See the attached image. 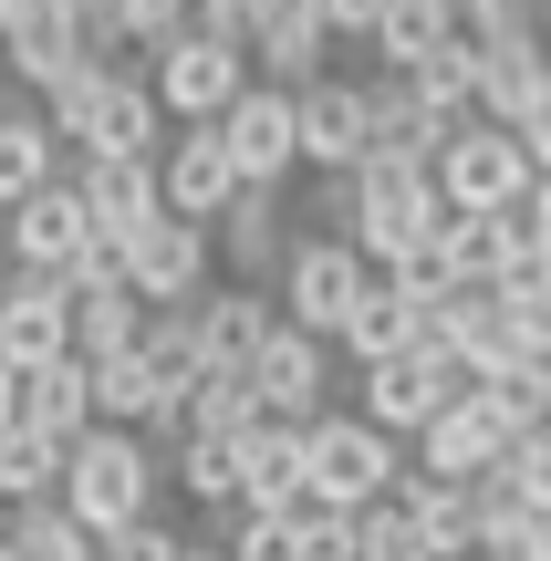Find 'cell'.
I'll use <instances>...</instances> for the list:
<instances>
[{"mask_svg":"<svg viewBox=\"0 0 551 561\" xmlns=\"http://www.w3.org/2000/svg\"><path fill=\"white\" fill-rule=\"evenodd\" d=\"M157 500H167V447L136 437V426H94V437L62 458V510H73L94 541L157 520Z\"/></svg>","mask_w":551,"mask_h":561,"instance_id":"cell-1","label":"cell"},{"mask_svg":"<svg viewBox=\"0 0 551 561\" xmlns=\"http://www.w3.org/2000/svg\"><path fill=\"white\" fill-rule=\"evenodd\" d=\"M42 125H53L62 146H73V167H115V157H167L157 136V83L146 73H73L53 104H42Z\"/></svg>","mask_w":551,"mask_h":561,"instance_id":"cell-2","label":"cell"},{"mask_svg":"<svg viewBox=\"0 0 551 561\" xmlns=\"http://www.w3.org/2000/svg\"><path fill=\"white\" fill-rule=\"evenodd\" d=\"M437 229H448L437 167H406V157H365V167H354V219H344V240L365 250L375 271H406L416 250H437Z\"/></svg>","mask_w":551,"mask_h":561,"instance_id":"cell-3","label":"cell"},{"mask_svg":"<svg viewBox=\"0 0 551 561\" xmlns=\"http://www.w3.org/2000/svg\"><path fill=\"white\" fill-rule=\"evenodd\" d=\"M365 291H375V261L344 240V229H302L291 261H282V280H271L282 322H291V333H312V343H344V322H354V301H365Z\"/></svg>","mask_w":551,"mask_h":561,"instance_id":"cell-4","label":"cell"},{"mask_svg":"<svg viewBox=\"0 0 551 561\" xmlns=\"http://www.w3.org/2000/svg\"><path fill=\"white\" fill-rule=\"evenodd\" d=\"M302 468H312V489H323L333 510H386L395 500V479H406V447L386 437V426H365L354 405H333L323 426H302Z\"/></svg>","mask_w":551,"mask_h":561,"instance_id":"cell-5","label":"cell"},{"mask_svg":"<svg viewBox=\"0 0 551 561\" xmlns=\"http://www.w3.org/2000/svg\"><path fill=\"white\" fill-rule=\"evenodd\" d=\"M531 187H541V167H531V146H520L510 125H469V136L437 157V198H448L458 219H510V208H531Z\"/></svg>","mask_w":551,"mask_h":561,"instance_id":"cell-6","label":"cell"},{"mask_svg":"<svg viewBox=\"0 0 551 561\" xmlns=\"http://www.w3.org/2000/svg\"><path fill=\"white\" fill-rule=\"evenodd\" d=\"M458 396H479V385L458 375L448 354H395V364H365V375H354V416H365V426H386L395 447H416V437H427V426L448 416Z\"/></svg>","mask_w":551,"mask_h":561,"instance_id":"cell-7","label":"cell"},{"mask_svg":"<svg viewBox=\"0 0 551 561\" xmlns=\"http://www.w3.org/2000/svg\"><path fill=\"white\" fill-rule=\"evenodd\" d=\"M146 83H157V115H167V125H219L261 73H250V53H229V42L187 32V42H167V53L146 62Z\"/></svg>","mask_w":551,"mask_h":561,"instance_id":"cell-8","label":"cell"},{"mask_svg":"<svg viewBox=\"0 0 551 561\" xmlns=\"http://www.w3.org/2000/svg\"><path fill=\"white\" fill-rule=\"evenodd\" d=\"M125 291H136L146 312H187L198 291H219V229L157 219L146 240H125Z\"/></svg>","mask_w":551,"mask_h":561,"instance_id":"cell-9","label":"cell"},{"mask_svg":"<svg viewBox=\"0 0 551 561\" xmlns=\"http://www.w3.org/2000/svg\"><path fill=\"white\" fill-rule=\"evenodd\" d=\"M219 146L240 167V187H291V167H302V104H291V83H250L219 115Z\"/></svg>","mask_w":551,"mask_h":561,"instance_id":"cell-10","label":"cell"},{"mask_svg":"<svg viewBox=\"0 0 551 561\" xmlns=\"http://www.w3.org/2000/svg\"><path fill=\"white\" fill-rule=\"evenodd\" d=\"M510 447H520V437L500 426L490 396H458L448 416L406 447V468H416V479H437V489H479V479H500V468H510Z\"/></svg>","mask_w":551,"mask_h":561,"instance_id":"cell-11","label":"cell"},{"mask_svg":"<svg viewBox=\"0 0 551 561\" xmlns=\"http://www.w3.org/2000/svg\"><path fill=\"white\" fill-rule=\"evenodd\" d=\"M83 250H94V208H83V187H73V178L42 187V198H21L11 219H0V261L32 271V280H62Z\"/></svg>","mask_w":551,"mask_h":561,"instance_id":"cell-12","label":"cell"},{"mask_svg":"<svg viewBox=\"0 0 551 561\" xmlns=\"http://www.w3.org/2000/svg\"><path fill=\"white\" fill-rule=\"evenodd\" d=\"M250 396H261V416H282V426H323L333 416V343H312V333H271L261 354H250Z\"/></svg>","mask_w":551,"mask_h":561,"instance_id":"cell-13","label":"cell"},{"mask_svg":"<svg viewBox=\"0 0 551 561\" xmlns=\"http://www.w3.org/2000/svg\"><path fill=\"white\" fill-rule=\"evenodd\" d=\"M157 198H167V219H187V229H219V219H229V198H240V167H229L219 125H177V136H167V157H157Z\"/></svg>","mask_w":551,"mask_h":561,"instance_id":"cell-14","label":"cell"},{"mask_svg":"<svg viewBox=\"0 0 551 561\" xmlns=\"http://www.w3.org/2000/svg\"><path fill=\"white\" fill-rule=\"evenodd\" d=\"M302 167L323 187H344L354 167L375 157V115H365V83H344V73H323V83H302Z\"/></svg>","mask_w":551,"mask_h":561,"instance_id":"cell-15","label":"cell"},{"mask_svg":"<svg viewBox=\"0 0 551 561\" xmlns=\"http://www.w3.org/2000/svg\"><path fill=\"white\" fill-rule=\"evenodd\" d=\"M62 354H73V291L11 271L0 280V375H42V364H62Z\"/></svg>","mask_w":551,"mask_h":561,"instance_id":"cell-16","label":"cell"},{"mask_svg":"<svg viewBox=\"0 0 551 561\" xmlns=\"http://www.w3.org/2000/svg\"><path fill=\"white\" fill-rule=\"evenodd\" d=\"M323 42H333L323 0H261V21H250V73L302 94V83H323Z\"/></svg>","mask_w":551,"mask_h":561,"instance_id":"cell-17","label":"cell"},{"mask_svg":"<svg viewBox=\"0 0 551 561\" xmlns=\"http://www.w3.org/2000/svg\"><path fill=\"white\" fill-rule=\"evenodd\" d=\"M291 208H282V187H240L229 198V219H219V261H229V280H250V291H271L282 280V261H291Z\"/></svg>","mask_w":551,"mask_h":561,"instance_id":"cell-18","label":"cell"},{"mask_svg":"<svg viewBox=\"0 0 551 561\" xmlns=\"http://www.w3.org/2000/svg\"><path fill=\"white\" fill-rule=\"evenodd\" d=\"M282 333V301L250 291V280H219V291H198V354L208 375H250V354Z\"/></svg>","mask_w":551,"mask_h":561,"instance_id":"cell-19","label":"cell"},{"mask_svg":"<svg viewBox=\"0 0 551 561\" xmlns=\"http://www.w3.org/2000/svg\"><path fill=\"white\" fill-rule=\"evenodd\" d=\"M73 187H83V208H94V240H146V229L167 219V198H157V157H115V167H73Z\"/></svg>","mask_w":551,"mask_h":561,"instance_id":"cell-20","label":"cell"},{"mask_svg":"<svg viewBox=\"0 0 551 561\" xmlns=\"http://www.w3.org/2000/svg\"><path fill=\"white\" fill-rule=\"evenodd\" d=\"M479 53V42H469ZM551 94V32H531V42H490L479 53V125H531V104Z\"/></svg>","mask_w":551,"mask_h":561,"instance_id":"cell-21","label":"cell"},{"mask_svg":"<svg viewBox=\"0 0 551 561\" xmlns=\"http://www.w3.org/2000/svg\"><path fill=\"white\" fill-rule=\"evenodd\" d=\"M0 62H11V83H32L42 104H53L73 73H94V62H83V42H73V11H62V0H42L32 21H11V32H0Z\"/></svg>","mask_w":551,"mask_h":561,"instance_id":"cell-22","label":"cell"},{"mask_svg":"<svg viewBox=\"0 0 551 561\" xmlns=\"http://www.w3.org/2000/svg\"><path fill=\"white\" fill-rule=\"evenodd\" d=\"M344 354H354V375H365V364H395V354H427V312L375 271V291L354 301V322H344Z\"/></svg>","mask_w":551,"mask_h":561,"instance_id":"cell-23","label":"cell"},{"mask_svg":"<svg viewBox=\"0 0 551 561\" xmlns=\"http://www.w3.org/2000/svg\"><path fill=\"white\" fill-rule=\"evenodd\" d=\"M21 426L53 437V447H83V437H94V375H83L73 354L42 364V375H21Z\"/></svg>","mask_w":551,"mask_h":561,"instance_id":"cell-24","label":"cell"},{"mask_svg":"<svg viewBox=\"0 0 551 561\" xmlns=\"http://www.w3.org/2000/svg\"><path fill=\"white\" fill-rule=\"evenodd\" d=\"M312 489V468H302V426H282V416H261L240 437V500L250 510H291Z\"/></svg>","mask_w":551,"mask_h":561,"instance_id":"cell-25","label":"cell"},{"mask_svg":"<svg viewBox=\"0 0 551 561\" xmlns=\"http://www.w3.org/2000/svg\"><path fill=\"white\" fill-rule=\"evenodd\" d=\"M395 510L416 520V541H427L437 561H479V489H437V479H395Z\"/></svg>","mask_w":551,"mask_h":561,"instance_id":"cell-26","label":"cell"},{"mask_svg":"<svg viewBox=\"0 0 551 561\" xmlns=\"http://www.w3.org/2000/svg\"><path fill=\"white\" fill-rule=\"evenodd\" d=\"M42 187H62V136L42 125V104H21V115H0V219Z\"/></svg>","mask_w":551,"mask_h":561,"instance_id":"cell-27","label":"cell"},{"mask_svg":"<svg viewBox=\"0 0 551 561\" xmlns=\"http://www.w3.org/2000/svg\"><path fill=\"white\" fill-rule=\"evenodd\" d=\"M458 42H469L458 0H395V11H386V32H375V62H386V73H416V62L458 53Z\"/></svg>","mask_w":551,"mask_h":561,"instance_id":"cell-28","label":"cell"},{"mask_svg":"<svg viewBox=\"0 0 551 561\" xmlns=\"http://www.w3.org/2000/svg\"><path fill=\"white\" fill-rule=\"evenodd\" d=\"M167 489H187L198 510H240V437H177L167 447Z\"/></svg>","mask_w":551,"mask_h":561,"instance_id":"cell-29","label":"cell"},{"mask_svg":"<svg viewBox=\"0 0 551 561\" xmlns=\"http://www.w3.org/2000/svg\"><path fill=\"white\" fill-rule=\"evenodd\" d=\"M146 364H157V385L167 396H198V375H208V354H198V301H187V312H146V343H136Z\"/></svg>","mask_w":551,"mask_h":561,"instance_id":"cell-30","label":"cell"},{"mask_svg":"<svg viewBox=\"0 0 551 561\" xmlns=\"http://www.w3.org/2000/svg\"><path fill=\"white\" fill-rule=\"evenodd\" d=\"M62 458H73V447H53V437H32V426H11V437H0V500H11V510L62 500Z\"/></svg>","mask_w":551,"mask_h":561,"instance_id":"cell-31","label":"cell"},{"mask_svg":"<svg viewBox=\"0 0 551 561\" xmlns=\"http://www.w3.org/2000/svg\"><path fill=\"white\" fill-rule=\"evenodd\" d=\"M146 343V301L136 291H104V301H73V364H115Z\"/></svg>","mask_w":551,"mask_h":561,"instance_id":"cell-32","label":"cell"},{"mask_svg":"<svg viewBox=\"0 0 551 561\" xmlns=\"http://www.w3.org/2000/svg\"><path fill=\"white\" fill-rule=\"evenodd\" d=\"M0 551H11V561H94V530H83L62 500H42V510H11Z\"/></svg>","mask_w":551,"mask_h":561,"instance_id":"cell-33","label":"cell"},{"mask_svg":"<svg viewBox=\"0 0 551 561\" xmlns=\"http://www.w3.org/2000/svg\"><path fill=\"white\" fill-rule=\"evenodd\" d=\"M187 437H250L261 426V396H250V375H198V396H187Z\"/></svg>","mask_w":551,"mask_h":561,"instance_id":"cell-34","label":"cell"},{"mask_svg":"<svg viewBox=\"0 0 551 561\" xmlns=\"http://www.w3.org/2000/svg\"><path fill=\"white\" fill-rule=\"evenodd\" d=\"M115 21H125V42H136V53L157 62L167 42H187V21H198V0H115Z\"/></svg>","mask_w":551,"mask_h":561,"instance_id":"cell-35","label":"cell"},{"mask_svg":"<svg viewBox=\"0 0 551 561\" xmlns=\"http://www.w3.org/2000/svg\"><path fill=\"white\" fill-rule=\"evenodd\" d=\"M365 561H437L427 541H416V520H406V510H365Z\"/></svg>","mask_w":551,"mask_h":561,"instance_id":"cell-36","label":"cell"},{"mask_svg":"<svg viewBox=\"0 0 551 561\" xmlns=\"http://www.w3.org/2000/svg\"><path fill=\"white\" fill-rule=\"evenodd\" d=\"M500 479H510L520 500H531L541 520H551V426H541V437H520V447H510V468H500Z\"/></svg>","mask_w":551,"mask_h":561,"instance_id":"cell-37","label":"cell"},{"mask_svg":"<svg viewBox=\"0 0 551 561\" xmlns=\"http://www.w3.org/2000/svg\"><path fill=\"white\" fill-rule=\"evenodd\" d=\"M187 541L167 520H136V530H115V541H94V561H177Z\"/></svg>","mask_w":551,"mask_h":561,"instance_id":"cell-38","label":"cell"},{"mask_svg":"<svg viewBox=\"0 0 551 561\" xmlns=\"http://www.w3.org/2000/svg\"><path fill=\"white\" fill-rule=\"evenodd\" d=\"M386 11H395V0H323L333 42H375V32H386Z\"/></svg>","mask_w":551,"mask_h":561,"instance_id":"cell-39","label":"cell"},{"mask_svg":"<svg viewBox=\"0 0 551 561\" xmlns=\"http://www.w3.org/2000/svg\"><path fill=\"white\" fill-rule=\"evenodd\" d=\"M520 146H531V167H541V178H551V94L531 104V125H520Z\"/></svg>","mask_w":551,"mask_h":561,"instance_id":"cell-40","label":"cell"},{"mask_svg":"<svg viewBox=\"0 0 551 561\" xmlns=\"http://www.w3.org/2000/svg\"><path fill=\"white\" fill-rule=\"evenodd\" d=\"M520 219H531V229H541V250H551V178L531 187V208H520Z\"/></svg>","mask_w":551,"mask_h":561,"instance_id":"cell-41","label":"cell"},{"mask_svg":"<svg viewBox=\"0 0 551 561\" xmlns=\"http://www.w3.org/2000/svg\"><path fill=\"white\" fill-rule=\"evenodd\" d=\"M21 426V375H0V437Z\"/></svg>","mask_w":551,"mask_h":561,"instance_id":"cell-42","label":"cell"},{"mask_svg":"<svg viewBox=\"0 0 551 561\" xmlns=\"http://www.w3.org/2000/svg\"><path fill=\"white\" fill-rule=\"evenodd\" d=\"M0 115H21V83H11V62H0Z\"/></svg>","mask_w":551,"mask_h":561,"instance_id":"cell-43","label":"cell"},{"mask_svg":"<svg viewBox=\"0 0 551 561\" xmlns=\"http://www.w3.org/2000/svg\"><path fill=\"white\" fill-rule=\"evenodd\" d=\"M177 561H219V551H208V541H187V551H177Z\"/></svg>","mask_w":551,"mask_h":561,"instance_id":"cell-44","label":"cell"},{"mask_svg":"<svg viewBox=\"0 0 551 561\" xmlns=\"http://www.w3.org/2000/svg\"><path fill=\"white\" fill-rule=\"evenodd\" d=\"M0 530H11V500H0Z\"/></svg>","mask_w":551,"mask_h":561,"instance_id":"cell-45","label":"cell"},{"mask_svg":"<svg viewBox=\"0 0 551 561\" xmlns=\"http://www.w3.org/2000/svg\"><path fill=\"white\" fill-rule=\"evenodd\" d=\"M62 11H73V0H62Z\"/></svg>","mask_w":551,"mask_h":561,"instance_id":"cell-46","label":"cell"},{"mask_svg":"<svg viewBox=\"0 0 551 561\" xmlns=\"http://www.w3.org/2000/svg\"><path fill=\"white\" fill-rule=\"evenodd\" d=\"M458 11H469V0H458Z\"/></svg>","mask_w":551,"mask_h":561,"instance_id":"cell-47","label":"cell"}]
</instances>
